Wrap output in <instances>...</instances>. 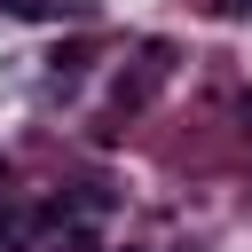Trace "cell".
<instances>
[{"mask_svg":"<svg viewBox=\"0 0 252 252\" xmlns=\"http://www.w3.org/2000/svg\"><path fill=\"white\" fill-rule=\"evenodd\" d=\"M220 8H228V16H252V0H220Z\"/></svg>","mask_w":252,"mask_h":252,"instance_id":"obj_1","label":"cell"}]
</instances>
